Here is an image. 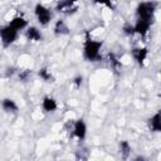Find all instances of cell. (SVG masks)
I'll use <instances>...</instances> for the list:
<instances>
[{
	"label": "cell",
	"instance_id": "cell-1",
	"mask_svg": "<svg viewBox=\"0 0 161 161\" xmlns=\"http://www.w3.org/2000/svg\"><path fill=\"white\" fill-rule=\"evenodd\" d=\"M101 48H102V42L99 40H93L87 38L84 47H83V57L88 62H97L99 60L101 57Z\"/></svg>",
	"mask_w": 161,
	"mask_h": 161
},
{
	"label": "cell",
	"instance_id": "cell-2",
	"mask_svg": "<svg viewBox=\"0 0 161 161\" xmlns=\"http://www.w3.org/2000/svg\"><path fill=\"white\" fill-rule=\"evenodd\" d=\"M156 11V3L153 1H142L136 8V19L151 21L153 20V15Z\"/></svg>",
	"mask_w": 161,
	"mask_h": 161
},
{
	"label": "cell",
	"instance_id": "cell-3",
	"mask_svg": "<svg viewBox=\"0 0 161 161\" xmlns=\"http://www.w3.org/2000/svg\"><path fill=\"white\" fill-rule=\"evenodd\" d=\"M18 35H19V30L15 29V28H14L13 25H10V24L3 26L1 30H0L1 43H3L4 47H9L10 44H13V43L16 40Z\"/></svg>",
	"mask_w": 161,
	"mask_h": 161
},
{
	"label": "cell",
	"instance_id": "cell-4",
	"mask_svg": "<svg viewBox=\"0 0 161 161\" xmlns=\"http://www.w3.org/2000/svg\"><path fill=\"white\" fill-rule=\"evenodd\" d=\"M34 14H35V18L39 21V24L43 25V26L48 25L50 23V20H52V16H53L52 15V11L47 6H44L43 4H36L35 5Z\"/></svg>",
	"mask_w": 161,
	"mask_h": 161
},
{
	"label": "cell",
	"instance_id": "cell-5",
	"mask_svg": "<svg viewBox=\"0 0 161 161\" xmlns=\"http://www.w3.org/2000/svg\"><path fill=\"white\" fill-rule=\"evenodd\" d=\"M55 9L62 14H73L78 10V0H59Z\"/></svg>",
	"mask_w": 161,
	"mask_h": 161
},
{
	"label": "cell",
	"instance_id": "cell-6",
	"mask_svg": "<svg viewBox=\"0 0 161 161\" xmlns=\"http://www.w3.org/2000/svg\"><path fill=\"white\" fill-rule=\"evenodd\" d=\"M131 54H132V58L135 59V62H136L138 65H142V64L146 62L147 57H148V49L145 48V47L133 48L132 52H131Z\"/></svg>",
	"mask_w": 161,
	"mask_h": 161
},
{
	"label": "cell",
	"instance_id": "cell-7",
	"mask_svg": "<svg viewBox=\"0 0 161 161\" xmlns=\"http://www.w3.org/2000/svg\"><path fill=\"white\" fill-rule=\"evenodd\" d=\"M73 135L78 138V140H84L87 136V125L84 122V119L79 118L74 122L73 125Z\"/></svg>",
	"mask_w": 161,
	"mask_h": 161
},
{
	"label": "cell",
	"instance_id": "cell-8",
	"mask_svg": "<svg viewBox=\"0 0 161 161\" xmlns=\"http://www.w3.org/2000/svg\"><path fill=\"white\" fill-rule=\"evenodd\" d=\"M148 128L152 132H161V109L152 114L148 119Z\"/></svg>",
	"mask_w": 161,
	"mask_h": 161
},
{
	"label": "cell",
	"instance_id": "cell-9",
	"mask_svg": "<svg viewBox=\"0 0 161 161\" xmlns=\"http://www.w3.org/2000/svg\"><path fill=\"white\" fill-rule=\"evenodd\" d=\"M151 21H146V20H138V19H136V23H135V31L137 33V34H140L141 36H145L147 33H148V30H150V28H151Z\"/></svg>",
	"mask_w": 161,
	"mask_h": 161
},
{
	"label": "cell",
	"instance_id": "cell-10",
	"mask_svg": "<svg viewBox=\"0 0 161 161\" xmlns=\"http://www.w3.org/2000/svg\"><path fill=\"white\" fill-rule=\"evenodd\" d=\"M42 108L45 112H55L58 109V103L53 97L45 96L43 98V101H42Z\"/></svg>",
	"mask_w": 161,
	"mask_h": 161
},
{
	"label": "cell",
	"instance_id": "cell-11",
	"mask_svg": "<svg viewBox=\"0 0 161 161\" xmlns=\"http://www.w3.org/2000/svg\"><path fill=\"white\" fill-rule=\"evenodd\" d=\"M25 36L28 40H31V42H40L43 39V34L35 26H28L25 30Z\"/></svg>",
	"mask_w": 161,
	"mask_h": 161
},
{
	"label": "cell",
	"instance_id": "cell-12",
	"mask_svg": "<svg viewBox=\"0 0 161 161\" xmlns=\"http://www.w3.org/2000/svg\"><path fill=\"white\" fill-rule=\"evenodd\" d=\"M1 107L6 113H16L19 109V106L16 104V102L10 98H4L1 102Z\"/></svg>",
	"mask_w": 161,
	"mask_h": 161
},
{
	"label": "cell",
	"instance_id": "cell-13",
	"mask_svg": "<svg viewBox=\"0 0 161 161\" xmlns=\"http://www.w3.org/2000/svg\"><path fill=\"white\" fill-rule=\"evenodd\" d=\"M9 24L13 25V26H14L15 29H18L19 31L28 28V21H26V19H24L23 16H15V18H13Z\"/></svg>",
	"mask_w": 161,
	"mask_h": 161
},
{
	"label": "cell",
	"instance_id": "cell-14",
	"mask_svg": "<svg viewBox=\"0 0 161 161\" xmlns=\"http://www.w3.org/2000/svg\"><path fill=\"white\" fill-rule=\"evenodd\" d=\"M69 33V28L64 23V20H58L54 25V34L55 35H67Z\"/></svg>",
	"mask_w": 161,
	"mask_h": 161
},
{
	"label": "cell",
	"instance_id": "cell-15",
	"mask_svg": "<svg viewBox=\"0 0 161 161\" xmlns=\"http://www.w3.org/2000/svg\"><path fill=\"white\" fill-rule=\"evenodd\" d=\"M38 74H39V77H40L43 80H45V82H54V77H53L52 72H50L47 67L40 68L39 72H38Z\"/></svg>",
	"mask_w": 161,
	"mask_h": 161
},
{
	"label": "cell",
	"instance_id": "cell-16",
	"mask_svg": "<svg viewBox=\"0 0 161 161\" xmlns=\"http://www.w3.org/2000/svg\"><path fill=\"white\" fill-rule=\"evenodd\" d=\"M131 151H132L131 145L127 141H121V143H119V153H121V156L123 158H127L128 155L131 153Z\"/></svg>",
	"mask_w": 161,
	"mask_h": 161
},
{
	"label": "cell",
	"instance_id": "cell-17",
	"mask_svg": "<svg viewBox=\"0 0 161 161\" xmlns=\"http://www.w3.org/2000/svg\"><path fill=\"white\" fill-rule=\"evenodd\" d=\"M123 33H125L126 35H132V34H135V33H136V31H135V26L131 25V24H126V25L123 26Z\"/></svg>",
	"mask_w": 161,
	"mask_h": 161
},
{
	"label": "cell",
	"instance_id": "cell-18",
	"mask_svg": "<svg viewBox=\"0 0 161 161\" xmlns=\"http://www.w3.org/2000/svg\"><path fill=\"white\" fill-rule=\"evenodd\" d=\"M94 4H99V5H104L108 8H113L112 5V0H93Z\"/></svg>",
	"mask_w": 161,
	"mask_h": 161
},
{
	"label": "cell",
	"instance_id": "cell-19",
	"mask_svg": "<svg viewBox=\"0 0 161 161\" xmlns=\"http://www.w3.org/2000/svg\"><path fill=\"white\" fill-rule=\"evenodd\" d=\"M109 62L112 63L113 67H119V62H118V59L113 54H109Z\"/></svg>",
	"mask_w": 161,
	"mask_h": 161
},
{
	"label": "cell",
	"instance_id": "cell-20",
	"mask_svg": "<svg viewBox=\"0 0 161 161\" xmlns=\"http://www.w3.org/2000/svg\"><path fill=\"white\" fill-rule=\"evenodd\" d=\"M29 75H30V72H29V70H26V72H20V73H19V78H20L23 82H25V80L29 78Z\"/></svg>",
	"mask_w": 161,
	"mask_h": 161
},
{
	"label": "cell",
	"instance_id": "cell-21",
	"mask_svg": "<svg viewBox=\"0 0 161 161\" xmlns=\"http://www.w3.org/2000/svg\"><path fill=\"white\" fill-rule=\"evenodd\" d=\"M82 79H83L82 77H77V78L74 79V83H75L77 86H80V84H82Z\"/></svg>",
	"mask_w": 161,
	"mask_h": 161
}]
</instances>
